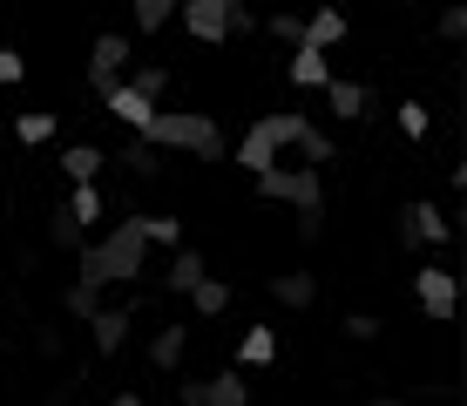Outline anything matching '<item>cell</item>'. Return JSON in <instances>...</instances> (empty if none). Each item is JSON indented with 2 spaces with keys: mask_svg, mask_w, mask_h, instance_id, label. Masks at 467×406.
<instances>
[{
  "mask_svg": "<svg viewBox=\"0 0 467 406\" xmlns=\"http://www.w3.org/2000/svg\"><path fill=\"white\" fill-rule=\"evenodd\" d=\"M298 150H305V156H312V170H318V162H332V156H339V142H332V136H326V129H318V122H305V136H298Z\"/></svg>",
  "mask_w": 467,
  "mask_h": 406,
  "instance_id": "f1b7e54d",
  "label": "cell"
},
{
  "mask_svg": "<svg viewBox=\"0 0 467 406\" xmlns=\"http://www.w3.org/2000/svg\"><path fill=\"white\" fill-rule=\"evenodd\" d=\"M183 346H190V325H156L150 366H156V372H176V366H183Z\"/></svg>",
  "mask_w": 467,
  "mask_h": 406,
  "instance_id": "e0dca14e",
  "label": "cell"
},
{
  "mask_svg": "<svg viewBox=\"0 0 467 406\" xmlns=\"http://www.w3.org/2000/svg\"><path fill=\"white\" fill-rule=\"evenodd\" d=\"M203 271H211V257H203L197 244H176V251H170V271H163V291H176V298H183Z\"/></svg>",
  "mask_w": 467,
  "mask_h": 406,
  "instance_id": "5bb4252c",
  "label": "cell"
},
{
  "mask_svg": "<svg viewBox=\"0 0 467 406\" xmlns=\"http://www.w3.org/2000/svg\"><path fill=\"white\" fill-rule=\"evenodd\" d=\"M47 244H55V251H82V244H88V231L68 217V210H55V217H47Z\"/></svg>",
  "mask_w": 467,
  "mask_h": 406,
  "instance_id": "484cf974",
  "label": "cell"
},
{
  "mask_svg": "<svg viewBox=\"0 0 467 406\" xmlns=\"http://www.w3.org/2000/svg\"><path fill=\"white\" fill-rule=\"evenodd\" d=\"M183 298H190V305H197V318H223V312H231V285H223V278H217V271H203V278H197V285H190V291H183Z\"/></svg>",
  "mask_w": 467,
  "mask_h": 406,
  "instance_id": "ac0fdd59",
  "label": "cell"
},
{
  "mask_svg": "<svg viewBox=\"0 0 467 406\" xmlns=\"http://www.w3.org/2000/svg\"><path fill=\"white\" fill-rule=\"evenodd\" d=\"M129 61H136V41H129V35H95L88 41V95H95V102L129 75Z\"/></svg>",
  "mask_w": 467,
  "mask_h": 406,
  "instance_id": "5b68a950",
  "label": "cell"
},
{
  "mask_svg": "<svg viewBox=\"0 0 467 406\" xmlns=\"http://www.w3.org/2000/svg\"><path fill=\"white\" fill-rule=\"evenodd\" d=\"M21 75H27V61L14 55V47H0V88H14V81H21Z\"/></svg>",
  "mask_w": 467,
  "mask_h": 406,
  "instance_id": "d590c367",
  "label": "cell"
},
{
  "mask_svg": "<svg viewBox=\"0 0 467 406\" xmlns=\"http://www.w3.org/2000/svg\"><path fill=\"white\" fill-rule=\"evenodd\" d=\"M393 122H400V136H407V142H420L427 136V102H400Z\"/></svg>",
  "mask_w": 467,
  "mask_h": 406,
  "instance_id": "f546056e",
  "label": "cell"
},
{
  "mask_svg": "<svg viewBox=\"0 0 467 406\" xmlns=\"http://www.w3.org/2000/svg\"><path fill=\"white\" fill-rule=\"evenodd\" d=\"M257 35V14H251V0H231V41H244Z\"/></svg>",
  "mask_w": 467,
  "mask_h": 406,
  "instance_id": "836d02e7",
  "label": "cell"
},
{
  "mask_svg": "<svg viewBox=\"0 0 467 406\" xmlns=\"http://www.w3.org/2000/svg\"><path fill=\"white\" fill-rule=\"evenodd\" d=\"M61 210H68V217L82 224V231H95L109 203H102V190H95V183H68V203H61Z\"/></svg>",
  "mask_w": 467,
  "mask_h": 406,
  "instance_id": "7402d4cb",
  "label": "cell"
},
{
  "mask_svg": "<svg viewBox=\"0 0 467 406\" xmlns=\"http://www.w3.org/2000/svg\"><path fill=\"white\" fill-rule=\"evenodd\" d=\"M292 217H298V237H305V244L326 237V210H292Z\"/></svg>",
  "mask_w": 467,
  "mask_h": 406,
  "instance_id": "e575fe53",
  "label": "cell"
},
{
  "mask_svg": "<svg viewBox=\"0 0 467 406\" xmlns=\"http://www.w3.org/2000/svg\"><path fill=\"white\" fill-rule=\"evenodd\" d=\"M433 27H441V41H461V35H467V7H461V0H447Z\"/></svg>",
  "mask_w": 467,
  "mask_h": 406,
  "instance_id": "d6a6232c",
  "label": "cell"
},
{
  "mask_svg": "<svg viewBox=\"0 0 467 406\" xmlns=\"http://www.w3.org/2000/svg\"><path fill=\"white\" fill-rule=\"evenodd\" d=\"M373 406H407V400H393V393H379V400H373Z\"/></svg>",
  "mask_w": 467,
  "mask_h": 406,
  "instance_id": "f35d334b",
  "label": "cell"
},
{
  "mask_svg": "<svg viewBox=\"0 0 467 406\" xmlns=\"http://www.w3.org/2000/svg\"><path fill=\"white\" fill-rule=\"evenodd\" d=\"M285 75H292L298 88H326V81H332V55H326V47H312V41H298L292 61H285Z\"/></svg>",
  "mask_w": 467,
  "mask_h": 406,
  "instance_id": "4fadbf2b",
  "label": "cell"
},
{
  "mask_svg": "<svg viewBox=\"0 0 467 406\" xmlns=\"http://www.w3.org/2000/svg\"><path fill=\"white\" fill-rule=\"evenodd\" d=\"M14 142H27V150L55 142V116H47V109H27V116H14Z\"/></svg>",
  "mask_w": 467,
  "mask_h": 406,
  "instance_id": "cb8c5ba5",
  "label": "cell"
},
{
  "mask_svg": "<svg viewBox=\"0 0 467 406\" xmlns=\"http://www.w3.org/2000/svg\"><path fill=\"white\" fill-rule=\"evenodd\" d=\"M142 136H150L156 150H190L197 162H223V156H231V142H223L217 116H197V109H156Z\"/></svg>",
  "mask_w": 467,
  "mask_h": 406,
  "instance_id": "7a4b0ae2",
  "label": "cell"
},
{
  "mask_svg": "<svg viewBox=\"0 0 467 406\" xmlns=\"http://www.w3.org/2000/svg\"><path fill=\"white\" fill-rule=\"evenodd\" d=\"M257 197L265 203H292V210H326V183H318L312 162H298V170L271 162V170H257Z\"/></svg>",
  "mask_w": 467,
  "mask_h": 406,
  "instance_id": "277c9868",
  "label": "cell"
},
{
  "mask_svg": "<svg viewBox=\"0 0 467 406\" xmlns=\"http://www.w3.org/2000/svg\"><path fill=\"white\" fill-rule=\"evenodd\" d=\"M305 122L312 116H298V109H265L251 129H244V142H237V162L257 176V170H271L278 162V150H292V142L305 136Z\"/></svg>",
  "mask_w": 467,
  "mask_h": 406,
  "instance_id": "3957f363",
  "label": "cell"
},
{
  "mask_svg": "<svg viewBox=\"0 0 467 406\" xmlns=\"http://www.w3.org/2000/svg\"><path fill=\"white\" fill-rule=\"evenodd\" d=\"M176 400L183 406H251V380L237 372H203V380H176Z\"/></svg>",
  "mask_w": 467,
  "mask_h": 406,
  "instance_id": "8992f818",
  "label": "cell"
},
{
  "mask_svg": "<svg viewBox=\"0 0 467 406\" xmlns=\"http://www.w3.org/2000/svg\"><path fill=\"white\" fill-rule=\"evenodd\" d=\"M271 359H278V332H271V325H251V332L237 338V366H244V372H265Z\"/></svg>",
  "mask_w": 467,
  "mask_h": 406,
  "instance_id": "2e32d148",
  "label": "cell"
},
{
  "mask_svg": "<svg viewBox=\"0 0 467 406\" xmlns=\"http://www.w3.org/2000/svg\"><path fill=\"white\" fill-rule=\"evenodd\" d=\"M447 237H454V224H447V210L441 203H407V210H400V244H407V251H413V244H447Z\"/></svg>",
  "mask_w": 467,
  "mask_h": 406,
  "instance_id": "9c48e42d",
  "label": "cell"
},
{
  "mask_svg": "<svg viewBox=\"0 0 467 406\" xmlns=\"http://www.w3.org/2000/svg\"><path fill=\"white\" fill-rule=\"evenodd\" d=\"M176 21V0H136V27L142 35H156V27Z\"/></svg>",
  "mask_w": 467,
  "mask_h": 406,
  "instance_id": "83f0119b",
  "label": "cell"
},
{
  "mask_svg": "<svg viewBox=\"0 0 467 406\" xmlns=\"http://www.w3.org/2000/svg\"><path fill=\"white\" fill-rule=\"evenodd\" d=\"M305 41H312V47H339L346 41V14L339 7H312V14H305Z\"/></svg>",
  "mask_w": 467,
  "mask_h": 406,
  "instance_id": "ffe728a7",
  "label": "cell"
},
{
  "mask_svg": "<svg viewBox=\"0 0 467 406\" xmlns=\"http://www.w3.org/2000/svg\"><path fill=\"white\" fill-rule=\"evenodd\" d=\"M265 35L285 41V47H298V41H305V14H298V7H278V14L265 21Z\"/></svg>",
  "mask_w": 467,
  "mask_h": 406,
  "instance_id": "4316f807",
  "label": "cell"
},
{
  "mask_svg": "<svg viewBox=\"0 0 467 406\" xmlns=\"http://www.w3.org/2000/svg\"><path fill=\"white\" fill-rule=\"evenodd\" d=\"M176 21L217 47V41H231V0H176Z\"/></svg>",
  "mask_w": 467,
  "mask_h": 406,
  "instance_id": "ba28073f",
  "label": "cell"
},
{
  "mask_svg": "<svg viewBox=\"0 0 467 406\" xmlns=\"http://www.w3.org/2000/svg\"><path fill=\"white\" fill-rule=\"evenodd\" d=\"M142 237H150L156 251H176V244H183V231H176V217H142Z\"/></svg>",
  "mask_w": 467,
  "mask_h": 406,
  "instance_id": "4dcf8cb0",
  "label": "cell"
},
{
  "mask_svg": "<svg viewBox=\"0 0 467 406\" xmlns=\"http://www.w3.org/2000/svg\"><path fill=\"white\" fill-rule=\"evenodd\" d=\"M0 352H7V332H0Z\"/></svg>",
  "mask_w": 467,
  "mask_h": 406,
  "instance_id": "ab89813d",
  "label": "cell"
},
{
  "mask_svg": "<svg viewBox=\"0 0 467 406\" xmlns=\"http://www.w3.org/2000/svg\"><path fill=\"white\" fill-rule=\"evenodd\" d=\"M346 338H352V346H373V338H379V318H373V312H346Z\"/></svg>",
  "mask_w": 467,
  "mask_h": 406,
  "instance_id": "1f68e13d",
  "label": "cell"
},
{
  "mask_svg": "<svg viewBox=\"0 0 467 406\" xmlns=\"http://www.w3.org/2000/svg\"><path fill=\"white\" fill-rule=\"evenodd\" d=\"M109 406H150V400H142V393H116V400H109Z\"/></svg>",
  "mask_w": 467,
  "mask_h": 406,
  "instance_id": "74e56055",
  "label": "cell"
},
{
  "mask_svg": "<svg viewBox=\"0 0 467 406\" xmlns=\"http://www.w3.org/2000/svg\"><path fill=\"white\" fill-rule=\"evenodd\" d=\"M122 81L142 95V102H163V95H170V68H163V61H142V68H136V75H122Z\"/></svg>",
  "mask_w": 467,
  "mask_h": 406,
  "instance_id": "603a6c76",
  "label": "cell"
},
{
  "mask_svg": "<svg viewBox=\"0 0 467 406\" xmlns=\"http://www.w3.org/2000/svg\"><path fill=\"white\" fill-rule=\"evenodd\" d=\"M271 298H278L285 312H312L318 305V278L312 271H278V278H271Z\"/></svg>",
  "mask_w": 467,
  "mask_h": 406,
  "instance_id": "9a60e30c",
  "label": "cell"
},
{
  "mask_svg": "<svg viewBox=\"0 0 467 406\" xmlns=\"http://www.w3.org/2000/svg\"><path fill=\"white\" fill-rule=\"evenodd\" d=\"M142 257H150V237H142V217H122L116 231H102L95 244H82V278L88 285H136L142 278Z\"/></svg>",
  "mask_w": 467,
  "mask_h": 406,
  "instance_id": "6da1fadb",
  "label": "cell"
},
{
  "mask_svg": "<svg viewBox=\"0 0 467 406\" xmlns=\"http://www.w3.org/2000/svg\"><path fill=\"white\" fill-rule=\"evenodd\" d=\"M129 332H136V312H129V305H95V312H88V338H95L102 359L129 346Z\"/></svg>",
  "mask_w": 467,
  "mask_h": 406,
  "instance_id": "30bf717a",
  "label": "cell"
},
{
  "mask_svg": "<svg viewBox=\"0 0 467 406\" xmlns=\"http://www.w3.org/2000/svg\"><path fill=\"white\" fill-rule=\"evenodd\" d=\"M95 305H102V285H88V278H75L68 291H61V312H68V318H82V325H88Z\"/></svg>",
  "mask_w": 467,
  "mask_h": 406,
  "instance_id": "d4e9b609",
  "label": "cell"
},
{
  "mask_svg": "<svg viewBox=\"0 0 467 406\" xmlns=\"http://www.w3.org/2000/svg\"><path fill=\"white\" fill-rule=\"evenodd\" d=\"M35 352H41V359H61V332H55V325H41V332H35Z\"/></svg>",
  "mask_w": 467,
  "mask_h": 406,
  "instance_id": "8d00e7d4",
  "label": "cell"
},
{
  "mask_svg": "<svg viewBox=\"0 0 467 406\" xmlns=\"http://www.w3.org/2000/svg\"><path fill=\"white\" fill-rule=\"evenodd\" d=\"M413 298H420V312L433 325H447V318H454V305H461V278L447 265H427V271H413Z\"/></svg>",
  "mask_w": 467,
  "mask_h": 406,
  "instance_id": "52a82bcc",
  "label": "cell"
},
{
  "mask_svg": "<svg viewBox=\"0 0 467 406\" xmlns=\"http://www.w3.org/2000/svg\"><path fill=\"white\" fill-rule=\"evenodd\" d=\"M102 109H109L116 122H129V136H142V129H150V116H156V102H142V95L129 88V81H116V88L102 95Z\"/></svg>",
  "mask_w": 467,
  "mask_h": 406,
  "instance_id": "7c38bea8",
  "label": "cell"
},
{
  "mask_svg": "<svg viewBox=\"0 0 467 406\" xmlns=\"http://www.w3.org/2000/svg\"><path fill=\"white\" fill-rule=\"evenodd\" d=\"M163 156H170V150H156L150 136H129V142H122V162L142 176V183H156V176H163Z\"/></svg>",
  "mask_w": 467,
  "mask_h": 406,
  "instance_id": "44dd1931",
  "label": "cell"
},
{
  "mask_svg": "<svg viewBox=\"0 0 467 406\" xmlns=\"http://www.w3.org/2000/svg\"><path fill=\"white\" fill-rule=\"evenodd\" d=\"M102 150H95V142H68V150H61V176H68V183H95V176H102Z\"/></svg>",
  "mask_w": 467,
  "mask_h": 406,
  "instance_id": "d6986e66",
  "label": "cell"
},
{
  "mask_svg": "<svg viewBox=\"0 0 467 406\" xmlns=\"http://www.w3.org/2000/svg\"><path fill=\"white\" fill-rule=\"evenodd\" d=\"M326 102H332V116H339V122H373L379 95L366 88V81H339V75H332L326 81Z\"/></svg>",
  "mask_w": 467,
  "mask_h": 406,
  "instance_id": "8fae6325",
  "label": "cell"
}]
</instances>
